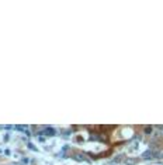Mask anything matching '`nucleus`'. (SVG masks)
<instances>
[{
    "label": "nucleus",
    "instance_id": "obj_1",
    "mask_svg": "<svg viewBox=\"0 0 163 165\" xmlns=\"http://www.w3.org/2000/svg\"><path fill=\"white\" fill-rule=\"evenodd\" d=\"M152 131H153V127H152V126H146V127L143 129V133H145V134H148V135H151V134H152Z\"/></svg>",
    "mask_w": 163,
    "mask_h": 165
},
{
    "label": "nucleus",
    "instance_id": "obj_2",
    "mask_svg": "<svg viewBox=\"0 0 163 165\" xmlns=\"http://www.w3.org/2000/svg\"><path fill=\"white\" fill-rule=\"evenodd\" d=\"M124 164H125V165H135V164H136V160H132V158H127V160L124 161Z\"/></svg>",
    "mask_w": 163,
    "mask_h": 165
},
{
    "label": "nucleus",
    "instance_id": "obj_4",
    "mask_svg": "<svg viewBox=\"0 0 163 165\" xmlns=\"http://www.w3.org/2000/svg\"><path fill=\"white\" fill-rule=\"evenodd\" d=\"M121 160H122V155H118V157H115V158H114L113 161H114V162H120Z\"/></svg>",
    "mask_w": 163,
    "mask_h": 165
},
{
    "label": "nucleus",
    "instance_id": "obj_3",
    "mask_svg": "<svg viewBox=\"0 0 163 165\" xmlns=\"http://www.w3.org/2000/svg\"><path fill=\"white\" fill-rule=\"evenodd\" d=\"M45 134H46V135H54L55 130H52V129H48V130H45Z\"/></svg>",
    "mask_w": 163,
    "mask_h": 165
}]
</instances>
